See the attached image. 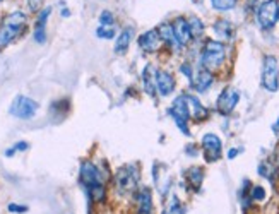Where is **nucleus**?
<instances>
[{"label":"nucleus","instance_id":"9","mask_svg":"<svg viewBox=\"0 0 279 214\" xmlns=\"http://www.w3.org/2000/svg\"><path fill=\"white\" fill-rule=\"evenodd\" d=\"M202 151H204V158L207 163H214L221 158V151H223V142L216 134H206L202 137Z\"/></svg>","mask_w":279,"mask_h":214},{"label":"nucleus","instance_id":"10","mask_svg":"<svg viewBox=\"0 0 279 214\" xmlns=\"http://www.w3.org/2000/svg\"><path fill=\"white\" fill-rule=\"evenodd\" d=\"M240 101V93L235 89V87H226V89L221 91V95L217 96L216 106L217 111L221 115H230L231 111L235 110V106L238 105Z\"/></svg>","mask_w":279,"mask_h":214},{"label":"nucleus","instance_id":"29","mask_svg":"<svg viewBox=\"0 0 279 214\" xmlns=\"http://www.w3.org/2000/svg\"><path fill=\"white\" fill-rule=\"evenodd\" d=\"M43 2L45 0H27V4H30V7H31V11H40L41 6H43Z\"/></svg>","mask_w":279,"mask_h":214},{"label":"nucleus","instance_id":"23","mask_svg":"<svg viewBox=\"0 0 279 214\" xmlns=\"http://www.w3.org/2000/svg\"><path fill=\"white\" fill-rule=\"evenodd\" d=\"M214 31L219 36H223L225 40L231 38V26H230L228 21H217L216 24H214Z\"/></svg>","mask_w":279,"mask_h":214},{"label":"nucleus","instance_id":"18","mask_svg":"<svg viewBox=\"0 0 279 214\" xmlns=\"http://www.w3.org/2000/svg\"><path fill=\"white\" fill-rule=\"evenodd\" d=\"M187 98V103H188V110H192V117L196 120H204L207 118V108L202 106L201 101L197 100L196 96L192 95H185Z\"/></svg>","mask_w":279,"mask_h":214},{"label":"nucleus","instance_id":"24","mask_svg":"<svg viewBox=\"0 0 279 214\" xmlns=\"http://www.w3.org/2000/svg\"><path fill=\"white\" fill-rule=\"evenodd\" d=\"M51 14V7H45L43 11H40L38 14V21L35 24V29H41V31H46V19Z\"/></svg>","mask_w":279,"mask_h":214},{"label":"nucleus","instance_id":"14","mask_svg":"<svg viewBox=\"0 0 279 214\" xmlns=\"http://www.w3.org/2000/svg\"><path fill=\"white\" fill-rule=\"evenodd\" d=\"M137 214H154L153 192L149 187H143L137 192Z\"/></svg>","mask_w":279,"mask_h":214},{"label":"nucleus","instance_id":"16","mask_svg":"<svg viewBox=\"0 0 279 214\" xmlns=\"http://www.w3.org/2000/svg\"><path fill=\"white\" fill-rule=\"evenodd\" d=\"M158 35H159V38H161V41H164V43H166L170 48H173V50L182 48V46L178 45L177 38H175L173 27H172L170 22H163V24L158 27Z\"/></svg>","mask_w":279,"mask_h":214},{"label":"nucleus","instance_id":"31","mask_svg":"<svg viewBox=\"0 0 279 214\" xmlns=\"http://www.w3.org/2000/svg\"><path fill=\"white\" fill-rule=\"evenodd\" d=\"M180 71H182L183 74H185V76L192 81V65H190V64H187V62H185V64H182Z\"/></svg>","mask_w":279,"mask_h":214},{"label":"nucleus","instance_id":"35","mask_svg":"<svg viewBox=\"0 0 279 214\" xmlns=\"http://www.w3.org/2000/svg\"><path fill=\"white\" fill-rule=\"evenodd\" d=\"M14 152H16V149H14V147H12V149H7V151H6V156H12Z\"/></svg>","mask_w":279,"mask_h":214},{"label":"nucleus","instance_id":"34","mask_svg":"<svg viewBox=\"0 0 279 214\" xmlns=\"http://www.w3.org/2000/svg\"><path fill=\"white\" fill-rule=\"evenodd\" d=\"M272 130H274V132H276V134H279V118L276 120V124L272 125Z\"/></svg>","mask_w":279,"mask_h":214},{"label":"nucleus","instance_id":"3","mask_svg":"<svg viewBox=\"0 0 279 214\" xmlns=\"http://www.w3.org/2000/svg\"><path fill=\"white\" fill-rule=\"evenodd\" d=\"M137 185H139V170L135 168V165H125L118 168L115 173V187L118 194L127 195L135 192Z\"/></svg>","mask_w":279,"mask_h":214},{"label":"nucleus","instance_id":"2","mask_svg":"<svg viewBox=\"0 0 279 214\" xmlns=\"http://www.w3.org/2000/svg\"><path fill=\"white\" fill-rule=\"evenodd\" d=\"M26 27V14L21 11L11 12L9 16H6V19L2 21L0 26V48L7 46L9 43H12L14 40L24 31Z\"/></svg>","mask_w":279,"mask_h":214},{"label":"nucleus","instance_id":"1","mask_svg":"<svg viewBox=\"0 0 279 214\" xmlns=\"http://www.w3.org/2000/svg\"><path fill=\"white\" fill-rule=\"evenodd\" d=\"M81 184L84 185V189L88 190L89 199L96 202L105 201L106 195V187L105 182H103V173L98 170V166L91 161H82L81 165Z\"/></svg>","mask_w":279,"mask_h":214},{"label":"nucleus","instance_id":"25","mask_svg":"<svg viewBox=\"0 0 279 214\" xmlns=\"http://www.w3.org/2000/svg\"><path fill=\"white\" fill-rule=\"evenodd\" d=\"M236 2H238V0H211L212 7H214L216 11H230V9H233L236 6Z\"/></svg>","mask_w":279,"mask_h":214},{"label":"nucleus","instance_id":"15","mask_svg":"<svg viewBox=\"0 0 279 214\" xmlns=\"http://www.w3.org/2000/svg\"><path fill=\"white\" fill-rule=\"evenodd\" d=\"M212 82H214L212 72L207 71V69H201V71L197 72L196 79H193V87H196V91H199V93H204L209 89Z\"/></svg>","mask_w":279,"mask_h":214},{"label":"nucleus","instance_id":"19","mask_svg":"<svg viewBox=\"0 0 279 214\" xmlns=\"http://www.w3.org/2000/svg\"><path fill=\"white\" fill-rule=\"evenodd\" d=\"M143 82H144V91L149 96H154L156 91V71L153 65H146L143 72Z\"/></svg>","mask_w":279,"mask_h":214},{"label":"nucleus","instance_id":"11","mask_svg":"<svg viewBox=\"0 0 279 214\" xmlns=\"http://www.w3.org/2000/svg\"><path fill=\"white\" fill-rule=\"evenodd\" d=\"M159 45H161V38L158 35V29H151V31H146L143 35L139 36V46L141 50L148 53H154L159 50Z\"/></svg>","mask_w":279,"mask_h":214},{"label":"nucleus","instance_id":"28","mask_svg":"<svg viewBox=\"0 0 279 214\" xmlns=\"http://www.w3.org/2000/svg\"><path fill=\"white\" fill-rule=\"evenodd\" d=\"M113 22H115V17H113V14L110 11H103L101 16H99V24L108 27V26H111Z\"/></svg>","mask_w":279,"mask_h":214},{"label":"nucleus","instance_id":"21","mask_svg":"<svg viewBox=\"0 0 279 214\" xmlns=\"http://www.w3.org/2000/svg\"><path fill=\"white\" fill-rule=\"evenodd\" d=\"M183 212H185V207L182 206L180 199H178L177 195H172V199H170L166 206H164L163 214H183Z\"/></svg>","mask_w":279,"mask_h":214},{"label":"nucleus","instance_id":"26","mask_svg":"<svg viewBox=\"0 0 279 214\" xmlns=\"http://www.w3.org/2000/svg\"><path fill=\"white\" fill-rule=\"evenodd\" d=\"M96 35H98V38H105V40H111V38H115V29L113 27H105V26H99L98 29H96Z\"/></svg>","mask_w":279,"mask_h":214},{"label":"nucleus","instance_id":"5","mask_svg":"<svg viewBox=\"0 0 279 214\" xmlns=\"http://www.w3.org/2000/svg\"><path fill=\"white\" fill-rule=\"evenodd\" d=\"M262 86L269 93H276L279 89V64L277 58L272 55L264 57L262 65Z\"/></svg>","mask_w":279,"mask_h":214},{"label":"nucleus","instance_id":"13","mask_svg":"<svg viewBox=\"0 0 279 214\" xmlns=\"http://www.w3.org/2000/svg\"><path fill=\"white\" fill-rule=\"evenodd\" d=\"M173 33H175V38H177L178 45L180 46H187L190 43L192 40V35H190V29H188V21L183 19V17H177L173 21Z\"/></svg>","mask_w":279,"mask_h":214},{"label":"nucleus","instance_id":"22","mask_svg":"<svg viewBox=\"0 0 279 214\" xmlns=\"http://www.w3.org/2000/svg\"><path fill=\"white\" fill-rule=\"evenodd\" d=\"M188 29H190L192 38H201L202 33H204V24L199 17H190L188 19Z\"/></svg>","mask_w":279,"mask_h":214},{"label":"nucleus","instance_id":"30","mask_svg":"<svg viewBox=\"0 0 279 214\" xmlns=\"http://www.w3.org/2000/svg\"><path fill=\"white\" fill-rule=\"evenodd\" d=\"M9 211L11 212H27L26 206H17V204H9Z\"/></svg>","mask_w":279,"mask_h":214},{"label":"nucleus","instance_id":"8","mask_svg":"<svg viewBox=\"0 0 279 214\" xmlns=\"http://www.w3.org/2000/svg\"><path fill=\"white\" fill-rule=\"evenodd\" d=\"M38 111V103L27 96H17L11 106V115L22 120H30Z\"/></svg>","mask_w":279,"mask_h":214},{"label":"nucleus","instance_id":"7","mask_svg":"<svg viewBox=\"0 0 279 214\" xmlns=\"http://www.w3.org/2000/svg\"><path fill=\"white\" fill-rule=\"evenodd\" d=\"M279 19V4L277 0H266L257 9V21L262 29H271Z\"/></svg>","mask_w":279,"mask_h":214},{"label":"nucleus","instance_id":"20","mask_svg":"<svg viewBox=\"0 0 279 214\" xmlns=\"http://www.w3.org/2000/svg\"><path fill=\"white\" fill-rule=\"evenodd\" d=\"M187 180L193 190H201L202 180H204V170H202L201 166H192V168H188Z\"/></svg>","mask_w":279,"mask_h":214},{"label":"nucleus","instance_id":"36","mask_svg":"<svg viewBox=\"0 0 279 214\" xmlns=\"http://www.w3.org/2000/svg\"><path fill=\"white\" fill-rule=\"evenodd\" d=\"M0 2H2V0H0Z\"/></svg>","mask_w":279,"mask_h":214},{"label":"nucleus","instance_id":"33","mask_svg":"<svg viewBox=\"0 0 279 214\" xmlns=\"http://www.w3.org/2000/svg\"><path fill=\"white\" fill-rule=\"evenodd\" d=\"M240 149H235V147H231V149L228 151V160H235L236 156H238Z\"/></svg>","mask_w":279,"mask_h":214},{"label":"nucleus","instance_id":"12","mask_svg":"<svg viewBox=\"0 0 279 214\" xmlns=\"http://www.w3.org/2000/svg\"><path fill=\"white\" fill-rule=\"evenodd\" d=\"M175 89V79L168 71H156V91L161 96H170Z\"/></svg>","mask_w":279,"mask_h":214},{"label":"nucleus","instance_id":"32","mask_svg":"<svg viewBox=\"0 0 279 214\" xmlns=\"http://www.w3.org/2000/svg\"><path fill=\"white\" fill-rule=\"evenodd\" d=\"M27 146H30V144L24 142V141H21V142H17L16 146H14V149H16V151H26Z\"/></svg>","mask_w":279,"mask_h":214},{"label":"nucleus","instance_id":"27","mask_svg":"<svg viewBox=\"0 0 279 214\" xmlns=\"http://www.w3.org/2000/svg\"><path fill=\"white\" fill-rule=\"evenodd\" d=\"M250 199H252V201H264V199H266V190H264V187H261V185H255V187H252Z\"/></svg>","mask_w":279,"mask_h":214},{"label":"nucleus","instance_id":"6","mask_svg":"<svg viewBox=\"0 0 279 214\" xmlns=\"http://www.w3.org/2000/svg\"><path fill=\"white\" fill-rule=\"evenodd\" d=\"M170 115L173 117L177 127L182 130L185 136H190V130H188V118H190V110H188V103L185 95L178 96L177 100L173 101V105L170 106Z\"/></svg>","mask_w":279,"mask_h":214},{"label":"nucleus","instance_id":"4","mask_svg":"<svg viewBox=\"0 0 279 214\" xmlns=\"http://www.w3.org/2000/svg\"><path fill=\"white\" fill-rule=\"evenodd\" d=\"M226 58V46L221 41L207 40L204 45V52H202V65L207 71L212 69H219Z\"/></svg>","mask_w":279,"mask_h":214},{"label":"nucleus","instance_id":"17","mask_svg":"<svg viewBox=\"0 0 279 214\" xmlns=\"http://www.w3.org/2000/svg\"><path fill=\"white\" fill-rule=\"evenodd\" d=\"M132 35H134V27H125L124 31L118 35V38L115 41V52L118 55H124L127 53V50H129V45H130V40H132Z\"/></svg>","mask_w":279,"mask_h":214}]
</instances>
